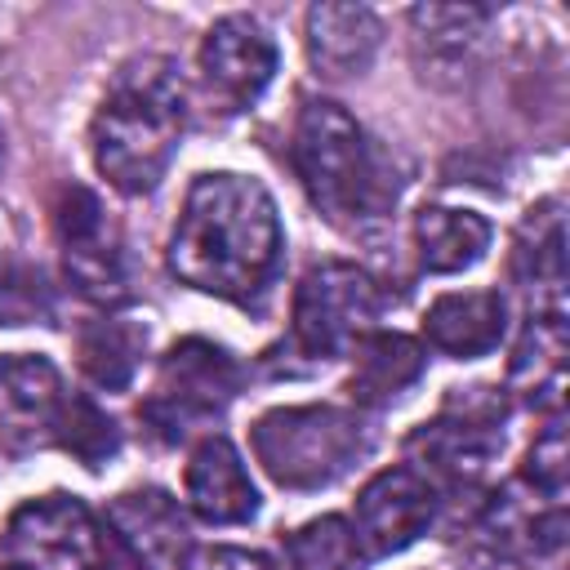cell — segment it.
Listing matches in <instances>:
<instances>
[{
    "label": "cell",
    "instance_id": "cell-1",
    "mask_svg": "<svg viewBox=\"0 0 570 570\" xmlns=\"http://www.w3.org/2000/svg\"><path fill=\"white\" fill-rule=\"evenodd\" d=\"M281 249L276 200L258 178L200 174L169 236V272L191 289L245 303L272 281Z\"/></svg>",
    "mask_w": 570,
    "mask_h": 570
},
{
    "label": "cell",
    "instance_id": "cell-2",
    "mask_svg": "<svg viewBox=\"0 0 570 570\" xmlns=\"http://www.w3.org/2000/svg\"><path fill=\"white\" fill-rule=\"evenodd\" d=\"M183 129H187V85L178 67L160 53H142L116 71V80L107 85L94 111L89 125L94 165L116 191L142 196L165 178L183 142Z\"/></svg>",
    "mask_w": 570,
    "mask_h": 570
},
{
    "label": "cell",
    "instance_id": "cell-3",
    "mask_svg": "<svg viewBox=\"0 0 570 570\" xmlns=\"http://www.w3.org/2000/svg\"><path fill=\"white\" fill-rule=\"evenodd\" d=\"M294 169H298L312 205L330 223H343V227L383 218L401 191L392 156L338 102H325V98H312L298 111Z\"/></svg>",
    "mask_w": 570,
    "mask_h": 570
},
{
    "label": "cell",
    "instance_id": "cell-4",
    "mask_svg": "<svg viewBox=\"0 0 570 570\" xmlns=\"http://www.w3.org/2000/svg\"><path fill=\"white\" fill-rule=\"evenodd\" d=\"M249 445L276 485L321 490L370 450V428L338 405H281L254 423Z\"/></svg>",
    "mask_w": 570,
    "mask_h": 570
},
{
    "label": "cell",
    "instance_id": "cell-5",
    "mask_svg": "<svg viewBox=\"0 0 570 570\" xmlns=\"http://www.w3.org/2000/svg\"><path fill=\"white\" fill-rule=\"evenodd\" d=\"M379 312H383V294L361 267L321 263L303 276L298 294H294L289 352L307 356L312 365H325V361L352 352L365 334H374Z\"/></svg>",
    "mask_w": 570,
    "mask_h": 570
},
{
    "label": "cell",
    "instance_id": "cell-6",
    "mask_svg": "<svg viewBox=\"0 0 570 570\" xmlns=\"http://www.w3.org/2000/svg\"><path fill=\"white\" fill-rule=\"evenodd\" d=\"M0 570H116V561L94 512L76 494H45L9 517Z\"/></svg>",
    "mask_w": 570,
    "mask_h": 570
},
{
    "label": "cell",
    "instance_id": "cell-7",
    "mask_svg": "<svg viewBox=\"0 0 570 570\" xmlns=\"http://www.w3.org/2000/svg\"><path fill=\"white\" fill-rule=\"evenodd\" d=\"M232 396H236V361L205 338H187L169 347V356L160 361L156 387L142 401V419L160 436L178 441L200 419L223 414Z\"/></svg>",
    "mask_w": 570,
    "mask_h": 570
},
{
    "label": "cell",
    "instance_id": "cell-8",
    "mask_svg": "<svg viewBox=\"0 0 570 570\" xmlns=\"http://www.w3.org/2000/svg\"><path fill=\"white\" fill-rule=\"evenodd\" d=\"M499 423H503V401L485 396V387H472L468 396H454L436 423H423L410 436V454L423 463L419 472L428 481L441 476V481L468 485L499 454L503 445Z\"/></svg>",
    "mask_w": 570,
    "mask_h": 570
},
{
    "label": "cell",
    "instance_id": "cell-9",
    "mask_svg": "<svg viewBox=\"0 0 570 570\" xmlns=\"http://www.w3.org/2000/svg\"><path fill=\"white\" fill-rule=\"evenodd\" d=\"M58 245L67 281L94 303H125L129 298V263L120 227L107 218L102 200L85 187H67L58 205Z\"/></svg>",
    "mask_w": 570,
    "mask_h": 570
},
{
    "label": "cell",
    "instance_id": "cell-10",
    "mask_svg": "<svg viewBox=\"0 0 570 570\" xmlns=\"http://www.w3.org/2000/svg\"><path fill=\"white\" fill-rule=\"evenodd\" d=\"M276 76V40L249 13H227L200 45V80L218 111H245Z\"/></svg>",
    "mask_w": 570,
    "mask_h": 570
},
{
    "label": "cell",
    "instance_id": "cell-11",
    "mask_svg": "<svg viewBox=\"0 0 570 570\" xmlns=\"http://www.w3.org/2000/svg\"><path fill=\"white\" fill-rule=\"evenodd\" d=\"M436 517V485L414 468H383L356 499V548L365 557H392L410 548L419 534H428Z\"/></svg>",
    "mask_w": 570,
    "mask_h": 570
},
{
    "label": "cell",
    "instance_id": "cell-12",
    "mask_svg": "<svg viewBox=\"0 0 570 570\" xmlns=\"http://www.w3.org/2000/svg\"><path fill=\"white\" fill-rule=\"evenodd\" d=\"M62 414H67V392L49 356L36 352L0 356V432L13 454L58 441Z\"/></svg>",
    "mask_w": 570,
    "mask_h": 570
},
{
    "label": "cell",
    "instance_id": "cell-13",
    "mask_svg": "<svg viewBox=\"0 0 570 570\" xmlns=\"http://www.w3.org/2000/svg\"><path fill=\"white\" fill-rule=\"evenodd\" d=\"M187 508L209 525H240L258 512V490L227 436H205L187 459Z\"/></svg>",
    "mask_w": 570,
    "mask_h": 570
},
{
    "label": "cell",
    "instance_id": "cell-14",
    "mask_svg": "<svg viewBox=\"0 0 570 570\" xmlns=\"http://www.w3.org/2000/svg\"><path fill=\"white\" fill-rule=\"evenodd\" d=\"M383 40V22L365 4H316L307 9V58L316 76H361Z\"/></svg>",
    "mask_w": 570,
    "mask_h": 570
},
{
    "label": "cell",
    "instance_id": "cell-15",
    "mask_svg": "<svg viewBox=\"0 0 570 570\" xmlns=\"http://www.w3.org/2000/svg\"><path fill=\"white\" fill-rule=\"evenodd\" d=\"M423 334L445 356H463V361L485 356L503 338V298H499V289L441 294L423 316Z\"/></svg>",
    "mask_w": 570,
    "mask_h": 570
},
{
    "label": "cell",
    "instance_id": "cell-16",
    "mask_svg": "<svg viewBox=\"0 0 570 570\" xmlns=\"http://www.w3.org/2000/svg\"><path fill=\"white\" fill-rule=\"evenodd\" d=\"M512 383L525 387L530 405H561L566 387V312L539 307L512 356Z\"/></svg>",
    "mask_w": 570,
    "mask_h": 570
},
{
    "label": "cell",
    "instance_id": "cell-17",
    "mask_svg": "<svg viewBox=\"0 0 570 570\" xmlns=\"http://www.w3.org/2000/svg\"><path fill=\"white\" fill-rule=\"evenodd\" d=\"M414 245L428 272H463L490 249V223L472 209L428 205L414 218Z\"/></svg>",
    "mask_w": 570,
    "mask_h": 570
},
{
    "label": "cell",
    "instance_id": "cell-18",
    "mask_svg": "<svg viewBox=\"0 0 570 570\" xmlns=\"http://www.w3.org/2000/svg\"><path fill=\"white\" fill-rule=\"evenodd\" d=\"M352 396L365 405L401 396L423 374V347L405 334H365L352 347Z\"/></svg>",
    "mask_w": 570,
    "mask_h": 570
},
{
    "label": "cell",
    "instance_id": "cell-19",
    "mask_svg": "<svg viewBox=\"0 0 570 570\" xmlns=\"http://www.w3.org/2000/svg\"><path fill=\"white\" fill-rule=\"evenodd\" d=\"M512 263H517V276L530 289H543V294H552V303H561V285H566V218H561V200H548V205L525 214Z\"/></svg>",
    "mask_w": 570,
    "mask_h": 570
},
{
    "label": "cell",
    "instance_id": "cell-20",
    "mask_svg": "<svg viewBox=\"0 0 570 570\" xmlns=\"http://www.w3.org/2000/svg\"><path fill=\"white\" fill-rule=\"evenodd\" d=\"M116 539L142 561V557H160L178 543L183 534V512L174 508L169 494L160 490H134V494H120L107 512Z\"/></svg>",
    "mask_w": 570,
    "mask_h": 570
},
{
    "label": "cell",
    "instance_id": "cell-21",
    "mask_svg": "<svg viewBox=\"0 0 570 570\" xmlns=\"http://www.w3.org/2000/svg\"><path fill=\"white\" fill-rule=\"evenodd\" d=\"M147 347V330L129 316H102L80 330V365L98 387H125Z\"/></svg>",
    "mask_w": 570,
    "mask_h": 570
},
{
    "label": "cell",
    "instance_id": "cell-22",
    "mask_svg": "<svg viewBox=\"0 0 570 570\" xmlns=\"http://www.w3.org/2000/svg\"><path fill=\"white\" fill-rule=\"evenodd\" d=\"M485 18L490 13L476 4H419V9H410V31H414V45L432 62L459 67L472 53V45L481 40Z\"/></svg>",
    "mask_w": 570,
    "mask_h": 570
},
{
    "label": "cell",
    "instance_id": "cell-23",
    "mask_svg": "<svg viewBox=\"0 0 570 570\" xmlns=\"http://www.w3.org/2000/svg\"><path fill=\"white\" fill-rule=\"evenodd\" d=\"M356 534L343 517H316L285 539L289 570H356Z\"/></svg>",
    "mask_w": 570,
    "mask_h": 570
},
{
    "label": "cell",
    "instance_id": "cell-24",
    "mask_svg": "<svg viewBox=\"0 0 570 570\" xmlns=\"http://www.w3.org/2000/svg\"><path fill=\"white\" fill-rule=\"evenodd\" d=\"M58 441L85 459V468H98L107 454H116L120 436H116V423L85 396H71L67 401V414H62V428H58Z\"/></svg>",
    "mask_w": 570,
    "mask_h": 570
},
{
    "label": "cell",
    "instance_id": "cell-25",
    "mask_svg": "<svg viewBox=\"0 0 570 570\" xmlns=\"http://www.w3.org/2000/svg\"><path fill=\"white\" fill-rule=\"evenodd\" d=\"M566 476H570V454H566V432L561 423H552L525 454V472L521 481L543 499V503H561L566 494Z\"/></svg>",
    "mask_w": 570,
    "mask_h": 570
},
{
    "label": "cell",
    "instance_id": "cell-26",
    "mask_svg": "<svg viewBox=\"0 0 570 570\" xmlns=\"http://www.w3.org/2000/svg\"><path fill=\"white\" fill-rule=\"evenodd\" d=\"M31 316H45L40 272L0 254V325H22Z\"/></svg>",
    "mask_w": 570,
    "mask_h": 570
},
{
    "label": "cell",
    "instance_id": "cell-27",
    "mask_svg": "<svg viewBox=\"0 0 570 570\" xmlns=\"http://www.w3.org/2000/svg\"><path fill=\"white\" fill-rule=\"evenodd\" d=\"M178 570H276V566H272L263 552H249V548L205 543V548H191Z\"/></svg>",
    "mask_w": 570,
    "mask_h": 570
},
{
    "label": "cell",
    "instance_id": "cell-28",
    "mask_svg": "<svg viewBox=\"0 0 570 570\" xmlns=\"http://www.w3.org/2000/svg\"><path fill=\"white\" fill-rule=\"evenodd\" d=\"M481 570H517V566H503V561H490V566H481Z\"/></svg>",
    "mask_w": 570,
    "mask_h": 570
}]
</instances>
